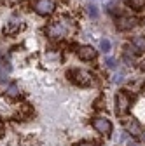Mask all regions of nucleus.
<instances>
[{
    "mask_svg": "<svg viewBox=\"0 0 145 146\" xmlns=\"http://www.w3.org/2000/svg\"><path fill=\"white\" fill-rule=\"evenodd\" d=\"M138 23L136 17H131V16H119L117 19H115V26L119 31H128L131 28H135Z\"/></svg>",
    "mask_w": 145,
    "mask_h": 146,
    "instance_id": "obj_5",
    "label": "nucleus"
},
{
    "mask_svg": "<svg viewBox=\"0 0 145 146\" xmlns=\"http://www.w3.org/2000/svg\"><path fill=\"white\" fill-rule=\"evenodd\" d=\"M74 82L77 84V85H82V87H86V85H89L91 84V77H89V73L87 71H82V70H75L74 71Z\"/></svg>",
    "mask_w": 145,
    "mask_h": 146,
    "instance_id": "obj_7",
    "label": "nucleus"
},
{
    "mask_svg": "<svg viewBox=\"0 0 145 146\" xmlns=\"http://www.w3.org/2000/svg\"><path fill=\"white\" fill-rule=\"evenodd\" d=\"M86 11H87V14H89V17H98V7L95 5V4H89L87 7H86Z\"/></svg>",
    "mask_w": 145,
    "mask_h": 146,
    "instance_id": "obj_13",
    "label": "nucleus"
},
{
    "mask_svg": "<svg viewBox=\"0 0 145 146\" xmlns=\"http://www.w3.org/2000/svg\"><path fill=\"white\" fill-rule=\"evenodd\" d=\"M5 94L9 98H16V96H19V87H17V84H9L7 89H5Z\"/></svg>",
    "mask_w": 145,
    "mask_h": 146,
    "instance_id": "obj_11",
    "label": "nucleus"
},
{
    "mask_svg": "<svg viewBox=\"0 0 145 146\" xmlns=\"http://www.w3.org/2000/svg\"><path fill=\"white\" fill-rule=\"evenodd\" d=\"M131 47H133V54H142V52H145V36H143V35L133 36Z\"/></svg>",
    "mask_w": 145,
    "mask_h": 146,
    "instance_id": "obj_8",
    "label": "nucleus"
},
{
    "mask_svg": "<svg viewBox=\"0 0 145 146\" xmlns=\"http://www.w3.org/2000/svg\"><path fill=\"white\" fill-rule=\"evenodd\" d=\"M96 54H98V52H96L95 47H91V45H81L79 50H77V56H79V59H82V61H91V59H95Z\"/></svg>",
    "mask_w": 145,
    "mask_h": 146,
    "instance_id": "obj_6",
    "label": "nucleus"
},
{
    "mask_svg": "<svg viewBox=\"0 0 145 146\" xmlns=\"http://www.w3.org/2000/svg\"><path fill=\"white\" fill-rule=\"evenodd\" d=\"M81 146H93V144H89V143H82Z\"/></svg>",
    "mask_w": 145,
    "mask_h": 146,
    "instance_id": "obj_20",
    "label": "nucleus"
},
{
    "mask_svg": "<svg viewBox=\"0 0 145 146\" xmlns=\"http://www.w3.org/2000/svg\"><path fill=\"white\" fill-rule=\"evenodd\" d=\"M124 61L128 63V64H133V56H130V52H128V49L124 50Z\"/></svg>",
    "mask_w": 145,
    "mask_h": 146,
    "instance_id": "obj_16",
    "label": "nucleus"
},
{
    "mask_svg": "<svg viewBox=\"0 0 145 146\" xmlns=\"http://www.w3.org/2000/svg\"><path fill=\"white\" fill-rule=\"evenodd\" d=\"M91 123H93V127H95L100 134L108 136V134L112 132V123H110V120H107L105 117H95Z\"/></svg>",
    "mask_w": 145,
    "mask_h": 146,
    "instance_id": "obj_3",
    "label": "nucleus"
},
{
    "mask_svg": "<svg viewBox=\"0 0 145 146\" xmlns=\"http://www.w3.org/2000/svg\"><path fill=\"white\" fill-rule=\"evenodd\" d=\"M126 131H128L131 136H142V132H143L142 125L136 120H128L126 122Z\"/></svg>",
    "mask_w": 145,
    "mask_h": 146,
    "instance_id": "obj_9",
    "label": "nucleus"
},
{
    "mask_svg": "<svg viewBox=\"0 0 145 146\" xmlns=\"http://www.w3.org/2000/svg\"><path fill=\"white\" fill-rule=\"evenodd\" d=\"M115 82H121L122 80V73H119V75H115V78H114Z\"/></svg>",
    "mask_w": 145,
    "mask_h": 146,
    "instance_id": "obj_17",
    "label": "nucleus"
},
{
    "mask_svg": "<svg viewBox=\"0 0 145 146\" xmlns=\"http://www.w3.org/2000/svg\"><path fill=\"white\" fill-rule=\"evenodd\" d=\"M54 9H56L54 0H35V4H33V11L39 16H51Z\"/></svg>",
    "mask_w": 145,
    "mask_h": 146,
    "instance_id": "obj_2",
    "label": "nucleus"
},
{
    "mask_svg": "<svg viewBox=\"0 0 145 146\" xmlns=\"http://www.w3.org/2000/svg\"><path fill=\"white\" fill-rule=\"evenodd\" d=\"M124 4L131 9H135V11H140L145 5V0H124Z\"/></svg>",
    "mask_w": 145,
    "mask_h": 146,
    "instance_id": "obj_10",
    "label": "nucleus"
},
{
    "mask_svg": "<svg viewBox=\"0 0 145 146\" xmlns=\"http://www.w3.org/2000/svg\"><path fill=\"white\" fill-rule=\"evenodd\" d=\"M143 90H145V85H143Z\"/></svg>",
    "mask_w": 145,
    "mask_h": 146,
    "instance_id": "obj_22",
    "label": "nucleus"
},
{
    "mask_svg": "<svg viewBox=\"0 0 145 146\" xmlns=\"http://www.w3.org/2000/svg\"><path fill=\"white\" fill-rule=\"evenodd\" d=\"M100 49H101L103 52H108V50H110V40H107V38H103V40L100 42Z\"/></svg>",
    "mask_w": 145,
    "mask_h": 146,
    "instance_id": "obj_14",
    "label": "nucleus"
},
{
    "mask_svg": "<svg viewBox=\"0 0 145 146\" xmlns=\"http://www.w3.org/2000/svg\"><path fill=\"white\" fill-rule=\"evenodd\" d=\"M19 28H21L19 23H14V21H12V23H9V26L4 28V33H5V35H12V33H16Z\"/></svg>",
    "mask_w": 145,
    "mask_h": 146,
    "instance_id": "obj_12",
    "label": "nucleus"
},
{
    "mask_svg": "<svg viewBox=\"0 0 145 146\" xmlns=\"http://www.w3.org/2000/svg\"><path fill=\"white\" fill-rule=\"evenodd\" d=\"M105 64H107L108 68H115V66H117V61H115L114 58H107V59H105Z\"/></svg>",
    "mask_w": 145,
    "mask_h": 146,
    "instance_id": "obj_15",
    "label": "nucleus"
},
{
    "mask_svg": "<svg viewBox=\"0 0 145 146\" xmlns=\"http://www.w3.org/2000/svg\"><path fill=\"white\" fill-rule=\"evenodd\" d=\"M130 106H131V99H130L128 94H126V90L117 92V96H115V113L119 117L126 115V113L130 111Z\"/></svg>",
    "mask_w": 145,
    "mask_h": 146,
    "instance_id": "obj_1",
    "label": "nucleus"
},
{
    "mask_svg": "<svg viewBox=\"0 0 145 146\" xmlns=\"http://www.w3.org/2000/svg\"><path fill=\"white\" fill-rule=\"evenodd\" d=\"M142 141H143V143H145V131H143V132H142Z\"/></svg>",
    "mask_w": 145,
    "mask_h": 146,
    "instance_id": "obj_19",
    "label": "nucleus"
},
{
    "mask_svg": "<svg viewBox=\"0 0 145 146\" xmlns=\"http://www.w3.org/2000/svg\"><path fill=\"white\" fill-rule=\"evenodd\" d=\"M47 36L49 38H63V36L66 35V26L61 23V21H56L47 26Z\"/></svg>",
    "mask_w": 145,
    "mask_h": 146,
    "instance_id": "obj_4",
    "label": "nucleus"
},
{
    "mask_svg": "<svg viewBox=\"0 0 145 146\" xmlns=\"http://www.w3.org/2000/svg\"><path fill=\"white\" fill-rule=\"evenodd\" d=\"M140 70H142V71H145V61H142V63H140Z\"/></svg>",
    "mask_w": 145,
    "mask_h": 146,
    "instance_id": "obj_18",
    "label": "nucleus"
},
{
    "mask_svg": "<svg viewBox=\"0 0 145 146\" xmlns=\"http://www.w3.org/2000/svg\"><path fill=\"white\" fill-rule=\"evenodd\" d=\"M128 146H138V144H136V143H130Z\"/></svg>",
    "mask_w": 145,
    "mask_h": 146,
    "instance_id": "obj_21",
    "label": "nucleus"
}]
</instances>
